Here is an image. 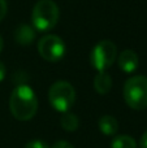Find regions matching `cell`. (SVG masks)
Wrapping results in <instances>:
<instances>
[{
    "mask_svg": "<svg viewBox=\"0 0 147 148\" xmlns=\"http://www.w3.org/2000/svg\"><path fill=\"white\" fill-rule=\"evenodd\" d=\"M139 148H147V130L145 131V133H143V135L141 136Z\"/></svg>",
    "mask_w": 147,
    "mask_h": 148,
    "instance_id": "cell-16",
    "label": "cell"
},
{
    "mask_svg": "<svg viewBox=\"0 0 147 148\" xmlns=\"http://www.w3.org/2000/svg\"><path fill=\"white\" fill-rule=\"evenodd\" d=\"M124 100L128 107L134 110L147 108V77L133 75L125 82L122 88Z\"/></svg>",
    "mask_w": 147,
    "mask_h": 148,
    "instance_id": "cell-3",
    "label": "cell"
},
{
    "mask_svg": "<svg viewBox=\"0 0 147 148\" xmlns=\"http://www.w3.org/2000/svg\"><path fill=\"white\" fill-rule=\"evenodd\" d=\"M60 17V10L54 0H39L31 12V22L35 31L47 33L56 26Z\"/></svg>",
    "mask_w": 147,
    "mask_h": 148,
    "instance_id": "cell-2",
    "label": "cell"
},
{
    "mask_svg": "<svg viewBox=\"0 0 147 148\" xmlns=\"http://www.w3.org/2000/svg\"><path fill=\"white\" fill-rule=\"evenodd\" d=\"M5 74H7V68H5L4 62L0 61V82L5 78Z\"/></svg>",
    "mask_w": 147,
    "mask_h": 148,
    "instance_id": "cell-17",
    "label": "cell"
},
{
    "mask_svg": "<svg viewBox=\"0 0 147 148\" xmlns=\"http://www.w3.org/2000/svg\"><path fill=\"white\" fill-rule=\"evenodd\" d=\"M111 148H137V143L130 135H117L112 140Z\"/></svg>",
    "mask_w": 147,
    "mask_h": 148,
    "instance_id": "cell-12",
    "label": "cell"
},
{
    "mask_svg": "<svg viewBox=\"0 0 147 148\" xmlns=\"http://www.w3.org/2000/svg\"><path fill=\"white\" fill-rule=\"evenodd\" d=\"M35 29L30 25L22 23L14 30V40L20 46H29L35 40Z\"/></svg>",
    "mask_w": 147,
    "mask_h": 148,
    "instance_id": "cell-8",
    "label": "cell"
},
{
    "mask_svg": "<svg viewBox=\"0 0 147 148\" xmlns=\"http://www.w3.org/2000/svg\"><path fill=\"white\" fill-rule=\"evenodd\" d=\"M9 109L16 120H31L38 110V99L34 90L26 83H18L10 92Z\"/></svg>",
    "mask_w": 147,
    "mask_h": 148,
    "instance_id": "cell-1",
    "label": "cell"
},
{
    "mask_svg": "<svg viewBox=\"0 0 147 148\" xmlns=\"http://www.w3.org/2000/svg\"><path fill=\"white\" fill-rule=\"evenodd\" d=\"M94 88L99 95H106L112 88V78L107 72H98L94 78Z\"/></svg>",
    "mask_w": 147,
    "mask_h": 148,
    "instance_id": "cell-9",
    "label": "cell"
},
{
    "mask_svg": "<svg viewBox=\"0 0 147 148\" xmlns=\"http://www.w3.org/2000/svg\"><path fill=\"white\" fill-rule=\"evenodd\" d=\"M99 130L102 131V134L107 136H113L119 130V122L117 120L113 117V116H102L100 120H99Z\"/></svg>",
    "mask_w": 147,
    "mask_h": 148,
    "instance_id": "cell-10",
    "label": "cell"
},
{
    "mask_svg": "<svg viewBox=\"0 0 147 148\" xmlns=\"http://www.w3.org/2000/svg\"><path fill=\"white\" fill-rule=\"evenodd\" d=\"M138 55L135 53L133 49H125L121 53L117 56V64L119 68L122 70L124 73H134L138 68Z\"/></svg>",
    "mask_w": 147,
    "mask_h": 148,
    "instance_id": "cell-7",
    "label": "cell"
},
{
    "mask_svg": "<svg viewBox=\"0 0 147 148\" xmlns=\"http://www.w3.org/2000/svg\"><path fill=\"white\" fill-rule=\"evenodd\" d=\"M25 148H49V146L43 140H31L29 143H26Z\"/></svg>",
    "mask_w": 147,
    "mask_h": 148,
    "instance_id": "cell-13",
    "label": "cell"
},
{
    "mask_svg": "<svg viewBox=\"0 0 147 148\" xmlns=\"http://www.w3.org/2000/svg\"><path fill=\"white\" fill-rule=\"evenodd\" d=\"M117 57V47L113 42L104 39L94 46L90 55V62L98 72H106L113 65Z\"/></svg>",
    "mask_w": 147,
    "mask_h": 148,
    "instance_id": "cell-5",
    "label": "cell"
},
{
    "mask_svg": "<svg viewBox=\"0 0 147 148\" xmlns=\"http://www.w3.org/2000/svg\"><path fill=\"white\" fill-rule=\"evenodd\" d=\"M60 123H61V127L67 131H74L78 129L80 126V120L76 114L69 112L63 113L61 118H60Z\"/></svg>",
    "mask_w": 147,
    "mask_h": 148,
    "instance_id": "cell-11",
    "label": "cell"
},
{
    "mask_svg": "<svg viewBox=\"0 0 147 148\" xmlns=\"http://www.w3.org/2000/svg\"><path fill=\"white\" fill-rule=\"evenodd\" d=\"M48 100L54 109L65 113L73 107L76 101V90L69 82L56 81L49 87Z\"/></svg>",
    "mask_w": 147,
    "mask_h": 148,
    "instance_id": "cell-4",
    "label": "cell"
},
{
    "mask_svg": "<svg viewBox=\"0 0 147 148\" xmlns=\"http://www.w3.org/2000/svg\"><path fill=\"white\" fill-rule=\"evenodd\" d=\"M38 52L43 60L56 62L65 55V44L63 39L54 34H47L38 42Z\"/></svg>",
    "mask_w": 147,
    "mask_h": 148,
    "instance_id": "cell-6",
    "label": "cell"
},
{
    "mask_svg": "<svg viewBox=\"0 0 147 148\" xmlns=\"http://www.w3.org/2000/svg\"><path fill=\"white\" fill-rule=\"evenodd\" d=\"M3 38H1V35H0V53H1V51H3Z\"/></svg>",
    "mask_w": 147,
    "mask_h": 148,
    "instance_id": "cell-18",
    "label": "cell"
},
{
    "mask_svg": "<svg viewBox=\"0 0 147 148\" xmlns=\"http://www.w3.org/2000/svg\"><path fill=\"white\" fill-rule=\"evenodd\" d=\"M7 10H8V5L5 0H0V21L5 17L7 14Z\"/></svg>",
    "mask_w": 147,
    "mask_h": 148,
    "instance_id": "cell-15",
    "label": "cell"
},
{
    "mask_svg": "<svg viewBox=\"0 0 147 148\" xmlns=\"http://www.w3.org/2000/svg\"><path fill=\"white\" fill-rule=\"evenodd\" d=\"M52 148H74V146L67 140H59L52 146Z\"/></svg>",
    "mask_w": 147,
    "mask_h": 148,
    "instance_id": "cell-14",
    "label": "cell"
}]
</instances>
